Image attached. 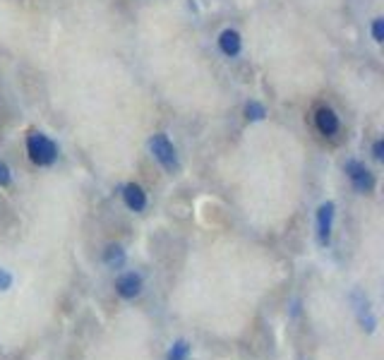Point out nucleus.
Returning <instances> with one entry per match:
<instances>
[{
	"label": "nucleus",
	"mask_w": 384,
	"mask_h": 360,
	"mask_svg": "<svg viewBox=\"0 0 384 360\" xmlns=\"http://www.w3.org/2000/svg\"><path fill=\"white\" fill-rule=\"evenodd\" d=\"M27 154L36 166H51L58 159V147L51 137L41 133H32L27 137Z\"/></svg>",
	"instance_id": "1"
},
{
	"label": "nucleus",
	"mask_w": 384,
	"mask_h": 360,
	"mask_svg": "<svg viewBox=\"0 0 384 360\" xmlns=\"http://www.w3.org/2000/svg\"><path fill=\"white\" fill-rule=\"evenodd\" d=\"M149 149H152L154 159H157V161L161 164V166L166 168L168 173H176L178 168H181V164H178L176 147L171 144V139H168L166 133L154 135V137L149 139Z\"/></svg>",
	"instance_id": "2"
},
{
	"label": "nucleus",
	"mask_w": 384,
	"mask_h": 360,
	"mask_svg": "<svg viewBox=\"0 0 384 360\" xmlns=\"http://www.w3.org/2000/svg\"><path fill=\"white\" fill-rule=\"evenodd\" d=\"M334 214H337V204L334 202H324L322 207L317 209V240H319V245H327L329 243L332 226H334Z\"/></svg>",
	"instance_id": "3"
},
{
	"label": "nucleus",
	"mask_w": 384,
	"mask_h": 360,
	"mask_svg": "<svg viewBox=\"0 0 384 360\" xmlns=\"http://www.w3.org/2000/svg\"><path fill=\"white\" fill-rule=\"evenodd\" d=\"M346 173H348V178H351L353 188H356L358 192H370V190L375 188V178H372V173L368 171L363 164L348 161L346 164Z\"/></svg>",
	"instance_id": "4"
},
{
	"label": "nucleus",
	"mask_w": 384,
	"mask_h": 360,
	"mask_svg": "<svg viewBox=\"0 0 384 360\" xmlns=\"http://www.w3.org/2000/svg\"><path fill=\"white\" fill-rule=\"evenodd\" d=\"M315 125H317V130L322 135L332 137V135L339 133V115L334 113L332 109L322 106V109H317V113H315Z\"/></svg>",
	"instance_id": "5"
},
{
	"label": "nucleus",
	"mask_w": 384,
	"mask_h": 360,
	"mask_svg": "<svg viewBox=\"0 0 384 360\" xmlns=\"http://www.w3.org/2000/svg\"><path fill=\"white\" fill-rule=\"evenodd\" d=\"M115 291H118V295H123V298H137L139 291H142V276L135 274V271H128V274H123L118 279Z\"/></svg>",
	"instance_id": "6"
},
{
	"label": "nucleus",
	"mask_w": 384,
	"mask_h": 360,
	"mask_svg": "<svg viewBox=\"0 0 384 360\" xmlns=\"http://www.w3.org/2000/svg\"><path fill=\"white\" fill-rule=\"evenodd\" d=\"M218 48H221L223 56L236 58L238 53H240V48H242V38H240V34H238L236 29H223L221 36H218Z\"/></svg>",
	"instance_id": "7"
},
{
	"label": "nucleus",
	"mask_w": 384,
	"mask_h": 360,
	"mask_svg": "<svg viewBox=\"0 0 384 360\" xmlns=\"http://www.w3.org/2000/svg\"><path fill=\"white\" fill-rule=\"evenodd\" d=\"M123 199H125V204H128V209H133V212H142V209L147 207V194H144V190L135 183L123 188Z\"/></svg>",
	"instance_id": "8"
},
{
	"label": "nucleus",
	"mask_w": 384,
	"mask_h": 360,
	"mask_svg": "<svg viewBox=\"0 0 384 360\" xmlns=\"http://www.w3.org/2000/svg\"><path fill=\"white\" fill-rule=\"evenodd\" d=\"M356 298L361 300L358 303V308H356V313H358V319H361V324H363V329H365L368 334H372L375 332V317H372V313H370V303H368V298H363L361 293H356Z\"/></svg>",
	"instance_id": "9"
},
{
	"label": "nucleus",
	"mask_w": 384,
	"mask_h": 360,
	"mask_svg": "<svg viewBox=\"0 0 384 360\" xmlns=\"http://www.w3.org/2000/svg\"><path fill=\"white\" fill-rule=\"evenodd\" d=\"M104 262L106 267H111V269H120V267L125 265V250L120 245H111L106 247L104 252Z\"/></svg>",
	"instance_id": "10"
},
{
	"label": "nucleus",
	"mask_w": 384,
	"mask_h": 360,
	"mask_svg": "<svg viewBox=\"0 0 384 360\" xmlns=\"http://www.w3.org/2000/svg\"><path fill=\"white\" fill-rule=\"evenodd\" d=\"M267 115V109L260 104V101H250V104L245 106V118L252 120V123H257V120H264Z\"/></svg>",
	"instance_id": "11"
},
{
	"label": "nucleus",
	"mask_w": 384,
	"mask_h": 360,
	"mask_svg": "<svg viewBox=\"0 0 384 360\" xmlns=\"http://www.w3.org/2000/svg\"><path fill=\"white\" fill-rule=\"evenodd\" d=\"M188 356H190V344L183 339L173 344V348L168 351V360H188Z\"/></svg>",
	"instance_id": "12"
},
{
	"label": "nucleus",
	"mask_w": 384,
	"mask_h": 360,
	"mask_svg": "<svg viewBox=\"0 0 384 360\" xmlns=\"http://www.w3.org/2000/svg\"><path fill=\"white\" fill-rule=\"evenodd\" d=\"M372 38H375L377 43L384 41V19L377 17L375 22H372Z\"/></svg>",
	"instance_id": "13"
},
{
	"label": "nucleus",
	"mask_w": 384,
	"mask_h": 360,
	"mask_svg": "<svg viewBox=\"0 0 384 360\" xmlns=\"http://www.w3.org/2000/svg\"><path fill=\"white\" fill-rule=\"evenodd\" d=\"M10 286H12V276H10L5 269H0V291H8Z\"/></svg>",
	"instance_id": "14"
},
{
	"label": "nucleus",
	"mask_w": 384,
	"mask_h": 360,
	"mask_svg": "<svg viewBox=\"0 0 384 360\" xmlns=\"http://www.w3.org/2000/svg\"><path fill=\"white\" fill-rule=\"evenodd\" d=\"M0 185H10V168H8V164H3L0 161Z\"/></svg>",
	"instance_id": "15"
},
{
	"label": "nucleus",
	"mask_w": 384,
	"mask_h": 360,
	"mask_svg": "<svg viewBox=\"0 0 384 360\" xmlns=\"http://www.w3.org/2000/svg\"><path fill=\"white\" fill-rule=\"evenodd\" d=\"M372 157H375L377 161H382V157H384V142L382 139H377L375 147H372Z\"/></svg>",
	"instance_id": "16"
}]
</instances>
